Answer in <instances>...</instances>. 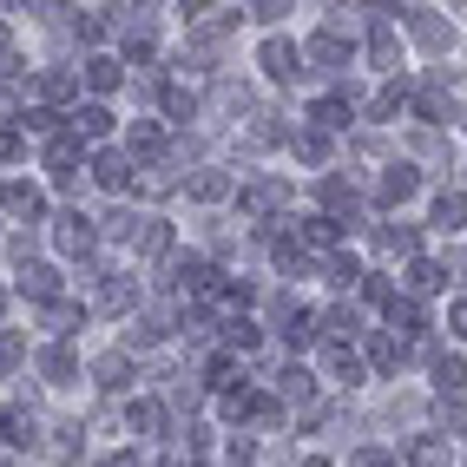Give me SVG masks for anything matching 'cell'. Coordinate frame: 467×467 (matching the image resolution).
Segmentation results:
<instances>
[{"label":"cell","mask_w":467,"mask_h":467,"mask_svg":"<svg viewBox=\"0 0 467 467\" xmlns=\"http://www.w3.org/2000/svg\"><path fill=\"white\" fill-rule=\"evenodd\" d=\"M40 368H47V382H59V389L73 382V356H67V349H47V356H40Z\"/></svg>","instance_id":"21"},{"label":"cell","mask_w":467,"mask_h":467,"mask_svg":"<svg viewBox=\"0 0 467 467\" xmlns=\"http://www.w3.org/2000/svg\"><path fill=\"white\" fill-rule=\"evenodd\" d=\"M368 362H376V368H401V349L389 336H368Z\"/></svg>","instance_id":"24"},{"label":"cell","mask_w":467,"mask_h":467,"mask_svg":"<svg viewBox=\"0 0 467 467\" xmlns=\"http://www.w3.org/2000/svg\"><path fill=\"white\" fill-rule=\"evenodd\" d=\"M126 145H132V151H145V159H151V151L165 145V132H159V126H132V132H126Z\"/></svg>","instance_id":"25"},{"label":"cell","mask_w":467,"mask_h":467,"mask_svg":"<svg viewBox=\"0 0 467 467\" xmlns=\"http://www.w3.org/2000/svg\"><path fill=\"white\" fill-rule=\"evenodd\" d=\"M192 106H198L192 92H165V112H171V119H192Z\"/></svg>","instance_id":"33"},{"label":"cell","mask_w":467,"mask_h":467,"mask_svg":"<svg viewBox=\"0 0 467 467\" xmlns=\"http://www.w3.org/2000/svg\"><path fill=\"white\" fill-rule=\"evenodd\" d=\"M86 79H92V92H119V79H126V73H119V59H92Z\"/></svg>","instance_id":"18"},{"label":"cell","mask_w":467,"mask_h":467,"mask_svg":"<svg viewBox=\"0 0 467 467\" xmlns=\"http://www.w3.org/2000/svg\"><path fill=\"white\" fill-rule=\"evenodd\" d=\"M92 376H99L106 389H126V376H132V362H126V356H99V368H92Z\"/></svg>","instance_id":"20"},{"label":"cell","mask_w":467,"mask_h":467,"mask_svg":"<svg viewBox=\"0 0 467 467\" xmlns=\"http://www.w3.org/2000/svg\"><path fill=\"white\" fill-rule=\"evenodd\" d=\"M409 461H415V467H448V441L421 434V441H409Z\"/></svg>","instance_id":"13"},{"label":"cell","mask_w":467,"mask_h":467,"mask_svg":"<svg viewBox=\"0 0 467 467\" xmlns=\"http://www.w3.org/2000/svg\"><path fill=\"white\" fill-rule=\"evenodd\" d=\"M323 329H336V336H356V309H329V317H323Z\"/></svg>","instance_id":"32"},{"label":"cell","mask_w":467,"mask_h":467,"mask_svg":"<svg viewBox=\"0 0 467 467\" xmlns=\"http://www.w3.org/2000/svg\"><path fill=\"white\" fill-rule=\"evenodd\" d=\"M224 192H231V178H224V171H198V178H192V198H198V204H217Z\"/></svg>","instance_id":"15"},{"label":"cell","mask_w":467,"mask_h":467,"mask_svg":"<svg viewBox=\"0 0 467 467\" xmlns=\"http://www.w3.org/2000/svg\"><path fill=\"white\" fill-rule=\"evenodd\" d=\"M448 329H454V336H467V296H461V303L448 309Z\"/></svg>","instance_id":"36"},{"label":"cell","mask_w":467,"mask_h":467,"mask_svg":"<svg viewBox=\"0 0 467 467\" xmlns=\"http://www.w3.org/2000/svg\"><path fill=\"white\" fill-rule=\"evenodd\" d=\"M0 467H14V461H0Z\"/></svg>","instance_id":"38"},{"label":"cell","mask_w":467,"mask_h":467,"mask_svg":"<svg viewBox=\"0 0 467 467\" xmlns=\"http://www.w3.org/2000/svg\"><path fill=\"white\" fill-rule=\"evenodd\" d=\"M303 237H309V244H336L342 224H336V217H303Z\"/></svg>","instance_id":"23"},{"label":"cell","mask_w":467,"mask_h":467,"mask_svg":"<svg viewBox=\"0 0 467 467\" xmlns=\"http://www.w3.org/2000/svg\"><path fill=\"white\" fill-rule=\"evenodd\" d=\"M309 59H323V67H349L356 47H349V34H336V26H317V34H309Z\"/></svg>","instance_id":"1"},{"label":"cell","mask_w":467,"mask_h":467,"mask_svg":"<svg viewBox=\"0 0 467 467\" xmlns=\"http://www.w3.org/2000/svg\"><path fill=\"white\" fill-rule=\"evenodd\" d=\"M40 86H47V92H53V99H67V92H73V73H47V79H40Z\"/></svg>","instance_id":"35"},{"label":"cell","mask_w":467,"mask_h":467,"mask_svg":"<svg viewBox=\"0 0 467 467\" xmlns=\"http://www.w3.org/2000/svg\"><path fill=\"white\" fill-rule=\"evenodd\" d=\"M467 382V362L461 356H441V362H434V389H441V395H454Z\"/></svg>","instance_id":"16"},{"label":"cell","mask_w":467,"mask_h":467,"mask_svg":"<svg viewBox=\"0 0 467 467\" xmlns=\"http://www.w3.org/2000/svg\"><path fill=\"white\" fill-rule=\"evenodd\" d=\"M244 211H251V217H270L276 204H284V184H276V178H257V184H244V198H237Z\"/></svg>","instance_id":"6"},{"label":"cell","mask_w":467,"mask_h":467,"mask_svg":"<svg viewBox=\"0 0 467 467\" xmlns=\"http://www.w3.org/2000/svg\"><path fill=\"white\" fill-rule=\"evenodd\" d=\"M409 20H415V34H421V47H434V53H448V47H454V26H441V20L428 14V7H415Z\"/></svg>","instance_id":"8"},{"label":"cell","mask_w":467,"mask_h":467,"mask_svg":"<svg viewBox=\"0 0 467 467\" xmlns=\"http://www.w3.org/2000/svg\"><path fill=\"white\" fill-rule=\"evenodd\" d=\"M342 119H349V99H323L317 106V126H342Z\"/></svg>","instance_id":"29"},{"label":"cell","mask_w":467,"mask_h":467,"mask_svg":"<svg viewBox=\"0 0 467 467\" xmlns=\"http://www.w3.org/2000/svg\"><path fill=\"white\" fill-rule=\"evenodd\" d=\"M368 59H376V67H401V40H395V26L382 14L368 20Z\"/></svg>","instance_id":"2"},{"label":"cell","mask_w":467,"mask_h":467,"mask_svg":"<svg viewBox=\"0 0 467 467\" xmlns=\"http://www.w3.org/2000/svg\"><path fill=\"white\" fill-rule=\"evenodd\" d=\"M0 211H7V217H40L47 198L34 192V184H0Z\"/></svg>","instance_id":"5"},{"label":"cell","mask_w":467,"mask_h":467,"mask_svg":"<svg viewBox=\"0 0 467 467\" xmlns=\"http://www.w3.org/2000/svg\"><path fill=\"white\" fill-rule=\"evenodd\" d=\"M329 376H336L342 389H356V382H362V362H356L349 349H329Z\"/></svg>","instance_id":"17"},{"label":"cell","mask_w":467,"mask_h":467,"mask_svg":"<svg viewBox=\"0 0 467 467\" xmlns=\"http://www.w3.org/2000/svg\"><path fill=\"white\" fill-rule=\"evenodd\" d=\"M401 198H415V165H389L382 171V204H401Z\"/></svg>","instance_id":"10"},{"label":"cell","mask_w":467,"mask_h":467,"mask_svg":"<svg viewBox=\"0 0 467 467\" xmlns=\"http://www.w3.org/2000/svg\"><path fill=\"white\" fill-rule=\"evenodd\" d=\"M441 284H448V270H441V264H428V257L409 264V290H415V296H434Z\"/></svg>","instance_id":"11"},{"label":"cell","mask_w":467,"mask_h":467,"mask_svg":"<svg viewBox=\"0 0 467 467\" xmlns=\"http://www.w3.org/2000/svg\"><path fill=\"white\" fill-rule=\"evenodd\" d=\"M53 237H59V251H67V257H79V251H92V237H99V231H92L86 217H59Z\"/></svg>","instance_id":"7"},{"label":"cell","mask_w":467,"mask_h":467,"mask_svg":"<svg viewBox=\"0 0 467 467\" xmlns=\"http://www.w3.org/2000/svg\"><path fill=\"white\" fill-rule=\"evenodd\" d=\"M73 126H79L86 139H106V132H112V112H106V106H79V112H73Z\"/></svg>","instance_id":"14"},{"label":"cell","mask_w":467,"mask_h":467,"mask_svg":"<svg viewBox=\"0 0 467 467\" xmlns=\"http://www.w3.org/2000/svg\"><path fill=\"white\" fill-rule=\"evenodd\" d=\"M0 303H7V296H0Z\"/></svg>","instance_id":"39"},{"label":"cell","mask_w":467,"mask_h":467,"mask_svg":"<svg viewBox=\"0 0 467 467\" xmlns=\"http://www.w3.org/2000/svg\"><path fill=\"white\" fill-rule=\"evenodd\" d=\"M7 441H14V448L34 441V415H20V409H14V415H7Z\"/></svg>","instance_id":"28"},{"label":"cell","mask_w":467,"mask_h":467,"mask_svg":"<svg viewBox=\"0 0 467 467\" xmlns=\"http://www.w3.org/2000/svg\"><path fill=\"white\" fill-rule=\"evenodd\" d=\"M92 178H99L106 192H126V184H132V159H126V151H99V159H92Z\"/></svg>","instance_id":"4"},{"label":"cell","mask_w":467,"mask_h":467,"mask_svg":"<svg viewBox=\"0 0 467 467\" xmlns=\"http://www.w3.org/2000/svg\"><path fill=\"white\" fill-rule=\"evenodd\" d=\"M20 290H26V296H40V303H47V296H59V270L26 264V270H20Z\"/></svg>","instance_id":"9"},{"label":"cell","mask_w":467,"mask_h":467,"mask_svg":"<svg viewBox=\"0 0 467 467\" xmlns=\"http://www.w3.org/2000/svg\"><path fill=\"white\" fill-rule=\"evenodd\" d=\"M99 303H106V309H132V303H139V284H126V276H112Z\"/></svg>","instance_id":"22"},{"label":"cell","mask_w":467,"mask_h":467,"mask_svg":"<svg viewBox=\"0 0 467 467\" xmlns=\"http://www.w3.org/2000/svg\"><path fill=\"white\" fill-rule=\"evenodd\" d=\"M317 395V376L309 368H284V401H309Z\"/></svg>","instance_id":"19"},{"label":"cell","mask_w":467,"mask_h":467,"mask_svg":"<svg viewBox=\"0 0 467 467\" xmlns=\"http://www.w3.org/2000/svg\"><path fill=\"white\" fill-rule=\"evenodd\" d=\"M296 159H309V165L329 159V139H323V132H296Z\"/></svg>","instance_id":"26"},{"label":"cell","mask_w":467,"mask_h":467,"mask_svg":"<svg viewBox=\"0 0 467 467\" xmlns=\"http://www.w3.org/2000/svg\"><path fill=\"white\" fill-rule=\"evenodd\" d=\"M329 276H336V284H356L362 270H356V257H336V264H329Z\"/></svg>","instance_id":"34"},{"label":"cell","mask_w":467,"mask_h":467,"mask_svg":"<svg viewBox=\"0 0 467 467\" xmlns=\"http://www.w3.org/2000/svg\"><path fill=\"white\" fill-rule=\"evenodd\" d=\"M349 467H395V454H389V448H356Z\"/></svg>","instance_id":"30"},{"label":"cell","mask_w":467,"mask_h":467,"mask_svg":"<svg viewBox=\"0 0 467 467\" xmlns=\"http://www.w3.org/2000/svg\"><path fill=\"white\" fill-rule=\"evenodd\" d=\"M132 421H139L145 434H159V428H165V409H159V401H139V409H132Z\"/></svg>","instance_id":"27"},{"label":"cell","mask_w":467,"mask_h":467,"mask_svg":"<svg viewBox=\"0 0 467 467\" xmlns=\"http://www.w3.org/2000/svg\"><path fill=\"white\" fill-rule=\"evenodd\" d=\"M434 224H441V231H461V224H467V192H441V198H434Z\"/></svg>","instance_id":"12"},{"label":"cell","mask_w":467,"mask_h":467,"mask_svg":"<svg viewBox=\"0 0 467 467\" xmlns=\"http://www.w3.org/2000/svg\"><path fill=\"white\" fill-rule=\"evenodd\" d=\"M264 73H270V79H296V73H303V53H296L290 40H264Z\"/></svg>","instance_id":"3"},{"label":"cell","mask_w":467,"mask_h":467,"mask_svg":"<svg viewBox=\"0 0 467 467\" xmlns=\"http://www.w3.org/2000/svg\"><path fill=\"white\" fill-rule=\"evenodd\" d=\"M382 251H401V257H409V251H415V231H395V224H389V231H382Z\"/></svg>","instance_id":"31"},{"label":"cell","mask_w":467,"mask_h":467,"mask_svg":"<svg viewBox=\"0 0 467 467\" xmlns=\"http://www.w3.org/2000/svg\"><path fill=\"white\" fill-rule=\"evenodd\" d=\"M303 467H329V461H303Z\"/></svg>","instance_id":"37"}]
</instances>
